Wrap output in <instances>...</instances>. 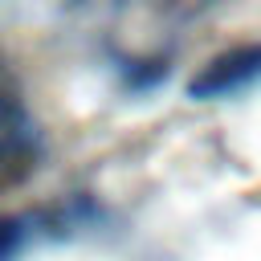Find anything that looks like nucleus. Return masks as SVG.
I'll use <instances>...</instances> for the list:
<instances>
[{
  "label": "nucleus",
  "mask_w": 261,
  "mask_h": 261,
  "mask_svg": "<svg viewBox=\"0 0 261 261\" xmlns=\"http://www.w3.org/2000/svg\"><path fill=\"white\" fill-rule=\"evenodd\" d=\"M261 77V45H241V49H228L220 57H212L188 86L192 98H224V94H237L245 86H253Z\"/></svg>",
  "instance_id": "nucleus-2"
},
{
  "label": "nucleus",
  "mask_w": 261,
  "mask_h": 261,
  "mask_svg": "<svg viewBox=\"0 0 261 261\" xmlns=\"http://www.w3.org/2000/svg\"><path fill=\"white\" fill-rule=\"evenodd\" d=\"M41 155H45L41 126H37L33 110L24 106V94H20L8 61L0 57V188L29 179L37 171Z\"/></svg>",
  "instance_id": "nucleus-1"
},
{
  "label": "nucleus",
  "mask_w": 261,
  "mask_h": 261,
  "mask_svg": "<svg viewBox=\"0 0 261 261\" xmlns=\"http://www.w3.org/2000/svg\"><path fill=\"white\" fill-rule=\"evenodd\" d=\"M29 220L24 216H0V261H16L29 245Z\"/></svg>",
  "instance_id": "nucleus-3"
}]
</instances>
